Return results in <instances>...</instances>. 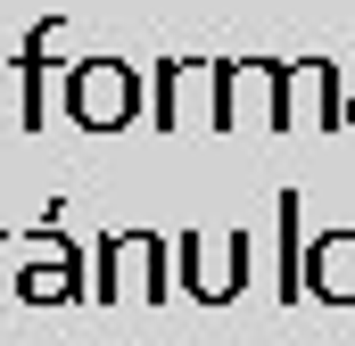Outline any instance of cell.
Wrapping results in <instances>:
<instances>
[{"label":"cell","instance_id":"obj_1","mask_svg":"<svg viewBox=\"0 0 355 346\" xmlns=\"http://www.w3.org/2000/svg\"><path fill=\"white\" fill-rule=\"evenodd\" d=\"M67 107H75L83 132H124L141 116V66H124V58H75Z\"/></svg>","mask_w":355,"mask_h":346},{"label":"cell","instance_id":"obj_2","mask_svg":"<svg viewBox=\"0 0 355 346\" xmlns=\"http://www.w3.org/2000/svg\"><path fill=\"white\" fill-rule=\"evenodd\" d=\"M166 256H174V248H166L157 231H124V239L107 231V239H99V280H91V297H99V305H116L124 289L166 297V289H174V280H166Z\"/></svg>","mask_w":355,"mask_h":346},{"label":"cell","instance_id":"obj_3","mask_svg":"<svg viewBox=\"0 0 355 346\" xmlns=\"http://www.w3.org/2000/svg\"><path fill=\"white\" fill-rule=\"evenodd\" d=\"M240 280H248V231H223V239L182 231V289H190L198 305L240 297Z\"/></svg>","mask_w":355,"mask_h":346},{"label":"cell","instance_id":"obj_4","mask_svg":"<svg viewBox=\"0 0 355 346\" xmlns=\"http://www.w3.org/2000/svg\"><path fill=\"white\" fill-rule=\"evenodd\" d=\"M240 116H257L265 132H289V83L272 58H223V132Z\"/></svg>","mask_w":355,"mask_h":346},{"label":"cell","instance_id":"obj_5","mask_svg":"<svg viewBox=\"0 0 355 346\" xmlns=\"http://www.w3.org/2000/svg\"><path fill=\"white\" fill-rule=\"evenodd\" d=\"M306 289L322 305H355V231H322L306 256Z\"/></svg>","mask_w":355,"mask_h":346},{"label":"cell","instance_id":"obj_6","mask_svg":"<svg viewBox=\"0 0 355 346\" xmlns=\"http://www.w3.org/2000/svg\"><path fill=\"white\" fill-rule=\"evenodd\" d=\"M17 289H25V297H50V305H67V297H83V256L50 231V264H25V272H17Z\"/></svg>","mask_w":355,"mask_h":346},{"label":"cell","instance_id":"obj_7","mask_svg":"<svg viewBox=\"0 0 355 346\" xmlns=\"http://www.w3.org/2000/svg\"><path fill=\"white\" fill-rule=\"evenodd\" d=\"M50 42H58V17L33 25L25 50H17V83H25V107H17V116H25V132H42V66H50Z\"/></svg>","mask_w":355,"mask_h":346},{"label":"cell","instance_id":"obj_8","mask_svg":"<svg viewBox=\"0 0 355 346\" xmlns=\"http://www.w3.org/2000/svg\"><path fill=\"white\" fill-rule=\"evenodd\" d=\"M306 297V239H297V190H281V305Z\"/></svg>","mask_w":355,"mask_h":346},{"label":"cell","instance_id":"obj_9","mask_svg":"<svg viewBox=\"0 0 355 346\" xmlns=\"http://www.w3.org/2000/svg\"><path fill=\"white\" fill-rule=\"evenodd\" d=\"M339 132H355V66H347V124H339Z\"/></svg>","mask_w":355,"mask_h":346}]
</instances>
